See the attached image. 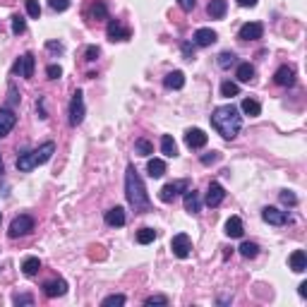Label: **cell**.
Here are the masks:
<instances>
[{
	"label": "cell",
	"instance_id": "5bb4252c",
	"mask_svg": "<svg viewBox=\"0 0 307 307\" xmlns=\"http://www.w3.org/2000/svg\"><path fill=\"white\" fill-rule=\"evenodd\" d=\"M14 125H17V115L12 108H0V137H7Z\"/></svg>",
	"mask_w": 307,
	"mask_h": 307
},
{
	"label": "cell",
	"instance_id": "b9f144b4",
	"mask_svg": "<svg viewBox=\"0 0 307 307\" xmlns=\"http://www.w3.org/2000/svg\"><path fill=\"white\" fill-rule=\"evenodd\" d=\"M12 303H14V305H34V295H27V293L14 295Z\"/></svg>",
	"mask_w": 307,
	"mask_h": 307
},
{
	"label": "cell",
	"instance_id": "6da1fadb",
	"mask_svg": "<svg viewBox=\"0 0 307 307\" xmlns=\"http://www.w3.org/2000/svg\"><path fill=\"white\" fill-rule=\"evenodd\" d=\"M125 197L137 214H147L151 209V200H149V192L144 187V180L137 173L134 166H127V171H125Z\"/></svg>",
	"mask_w": 307,
	"mask_h": 307
},
{
	"label": "cell",
	"instance_id": "ffe728a7",
	"mask_svg": "<svg viewBox=\"0 0 307 307\" xmlns=\"http://www.w3.org/2000/svg\"><path fill=\"white\" fill-rule=\"evenodd\" d=\"M206 12H209L211 19H223L228 12V0H209Z\"/></svg>",
	"mask_w": 307,
	"mask_h": 307
},
{
	"label": "cell",
	"instance_id": "1f68e13d",
	"mask_svg": "<svg viewBox=\"0 0 307 307\" xmlns=\"http://www.w3.org/2000/svg\"><path fill=\"white\" fill-rule=\"evenodd\" d=\"M238 94H240V87H238L235 82H223V84H221V96L233 99V96H238Z\"/></svg>",
	"mask_w": 307,
	"mask_h": 307
},
{
	"label": "cell",
	"instance_id": "d6986e66",
	"mask_svg": "<svg viewBox=\"0 0 307 307\" xmlns=\"http://www.w3.org/2000/svg\"><path fill=\"white\" fill-rule=\"evenodd\" d=\"M103 218H106L108 226H113V228L125 226V221H127V218H125V209H122V206H113V209H108Z\"/></svg>",
	"mask_w": 307,
	"mask_h": 307
},
{
	"label": "cell",
	"instance_id": "9c48e42d",
	"mask_svg": "<svg viewBox=\"0 0 307 307\" xmlns=\"http://www.w3.org/2000/svg\"><path fill=\"white\" fill-rule=\"evenodd\" d=\"M34 67H36V58H34V53H24L17 63H14L12 72L14 75H19V77H24V80H31V77H34Z\"/></svg>",
	"mask_w": 307,
	"mask_h": 307
},
{
	"label": "cell",
	"instance_id": "8992f818",
	"mask_svg": "<svg viewBox=\"0 0 307 307\" xmlns=\"http://www.w3.org/2000/svg\"><path fill=\"white\" fill-rule=\"evenodd\" d=\"M34 230V218L27 214H22V216H17L12 223H10V230H7V235L10 238H22V235H29Z\"/></svg>",
	"mask_w": 307,
	"mask_h": 307
},
{
	"label": "cell",
	"instance_id": "f6af8a7d",
	"mask_svg": "<svg viewBox=\"0 0 307 307\" xmlns=\"http://www.w3.org/2000/svg\"><path fill=\"white\" fill-rule=\"evenodd\" d=\"M218 159H221V154H218V151H211V154H204V156H202V163H204V166H211V163H216Z\"/></svg>",
	"mask_w": 307,
	"mask_h": 307
},
{
	"label": "cell",
	"instance_id": "8fae6325",
	"mask_svg": "<svg viewBox=\"0 0 307 307\" xmlns=\"http://www.w3.org/2000/svg\"><path fill=\"white\" fill-rule=\"evenodd\" d=\"M206 142H209V137H206V132H204V130H200V127H190V130L185 132V144L190 149L206 147Z\"/></svg>",
	"mask_w": 307,
	"mask_h": 307
},
{
	"label": "cell",
	"instance_id": "f907efd6",
	"mask_svg": "<svg viewBox=\"0 0 307 307\" xmlns=\"http://www.w3.org/2000/svg\"><path fill=\"white\" fill-rule=\"evenodd\" d=\"M0 175H2V159H0Z\"/></svg>",
	"mask_w": 307,
	"mask_h": 307
},
{
	"label": "cell",
	"instance_id": "e575fe53",
	"mask_svg": "<svg viewBox=\"0 0 307 307\" xmlns=\"http://www.w3.org/2000/svg\"><path fill=\"white\" fill-rule=\"evenodd\" d=\"M235 63H238V58H235V53H230V51L218 55V67H223V70H228V67L235 65Z\"/></svg>",
	"mask_w": 307,
	"mask_h": 307
},
{
	"label": "cell",
	"instance_id": "7a4b0ae2",
	"mask_svg": "<svg viewBox=\"0 0 307 307\" xmlns=\"http://www.w3.org/2000/svg\"><path fill=\"white\" fill-rule=\"evenodd\" d=\"M211 125H214V130L221 134L223 139H235L242 130V115L233 103L218 106V108H214V113H211Z\"/></svg>",
	"mask_w": 307,
	"mask_h": 307
},
{
	"label": "cell",
	"instance_id": "d4e9b609",
	"mask_svg": "<svg viewBox=\"0 0 307 307\" xmlns=\"http://www.w3.org/2000/svg\"><path fill=\"white\" fill-rule=\"evenodd\" d=\"M39 271H41L39 257H27V259L22 262V274H24V276H36Z\"/></svg>",
	"mask_w": 307,
	"mask_h": 307
},
{
	"label": "cell",
	"instance_id": "3957f363",
	"mask_svg": "<svg viewBox=\"0 0 307 307\" xmlns=\"http://www.w3.org/2000/svg\"><path fill=\"white\" fill-rule=\"evenodd\" d=\"M53 154H55L53 142H46V144H41L39 149L27 151V154H19V159H17V171H19V173H29V171H34L36 166H43L46 161H51Z\"/></svg>",
	"mask_w": 307,
	"mask_h": 307
},
{
	"label": "cell",
	"instance_id": "5b68a950",
	"mask_svg": "<svg viewBox=\"0 0 307 307\" xmlns=\"http://www.w3.org/2000/svg\"><path fill=\"white\" fill-rule=\"evenodd\" d=\"M84 115H87V108H84V94L75 92L72 94V101H70V125H72V127L82 125Z\"/></svg>",
	"mask_w": 307,
	"mask_h": 307
},
{
	"label": "cell",
	"instance_id": "7bdbcfd3",
	"mask_svg": "<svg viewBox=\"0 0 307 307\" xmlns=\"http://www.w3.org/2000/svg\"><path fill=\"white\" fill-rule=\"evenodd\" d=\"M144 305H168V298L166 295H151L144 300Z\"/></svg>",
	"mask_w": 307,
	"mask_h": 307
},
{
	"label": "cell",
	"instance_id": "c3c4849f",
	"mask_svg": "<svg viewBox=\"0 0 307 307\" xmlns=\"http://www.w3.org/2000/svg\"><path fill=\"white\" fill-rule=\"evenodd\" d=\"M238 5H240V7H254L257 0H238Z\"/></svg>",
	"mask_w": 307,
	"mask_h": 307
},
{
	"label": "cell",
	"instance_id": "ab89813d",
	"mask_svg": "<svg viewBox=\"0 0 307 307\" xmlns=\"http://www.w3.org/2000/svg\"><path fill=\"white\" fill-rule=\"evenodd\" d=\"M48 5H51V10H55V12H65L67 7H70V0H48Z\"/></svg>",
	"mask_w": 307,
	"mask_h": 307
},
{
	"label": "cell",
	"instance_id": "f546056e",
	"mask_svg": "<svg viewBox=\"0 0 307 307\" xmlns=\"http://www.w3.org/2000/svg\"><path fill=\"white\" fill-rule=\"evenodd\" d=\"M238 250H240V254L245 259H254V257L259 254V245H257V242H242Z\"/></svg>",
	"mask_w": 307,
	"mask_h": 307
},
{
	"label": "cell",
	"instance_id": "e0dca14e",
	"mask_svg": "<svg viewBox=\"0 0 307 307\" xmlns=\"http://www.w3.org/2000/svg\"><path fill=\"white\" fill-rule=\"evenodd\" d=\"M183 195H185V197H183V202H185V211H190V214H200V209H202L200 192H195V190L190 187V190H185Z\"/></svg>",
	"mask_w": 307,
	"mask_h": 307
},
{
	"label": "cell",
	"instance_id": "52a82bcc",
	"mask_svg": "<svg viewBox=\"0 0 307 307\" xmlns=\"http://www.w3.org/2000/svg\"><path fill=\"white\" fill-rule=\"evenodd\" d=\"M262 218L267 221L269 226H288V223L293 221L288 211H281L276 206H264V209H262Z\"/></svg>",
	"mask_w": 307,
	"mask_h": 307
},
{
	"label": "cell",
	"instance_id": "816d5d0a",
	"mask_svg": "<svg viewBox=\"0 0 307 307\" xmlns=\"http://www.w3.org/2000/svg\"><path fill=\"white\" fill-rule=\"evenodd\" d=\"M0 218H2V216H0Z\"/></svg>",
	"mask_w": 307,
	"mask_h": 307
},
{
	"label": "cell",
	"instance_id": "484cf974",
	"mask_svg": "<svg viewBox=\"0 0 307 307\" xmlns=\"http://www.w3.org/2000/svg\"><path fill=\"white\" fill-rule=\"evenodd\" d=\"M147 171H149L151 178H163V175H166V163H163L161 159H149Z\"/></svg>",
	"mask_w": 307,
	"mask_h": 307
},
{
	"label": "cell",
	"instance_id": "8d00e7d4",
	"mask_svg": "<svg viewBox=\"0 0 307 307\" xmlns=\"http://www.w3.org/2000/svg\"><path fill=\"white\" fill-rule=\"evenodd\" d=\"M103 307H113V305H125V295H108V298H103V303H101Z\"/></svg>",
	"mask_w": 307,
	"mask_h": 307
},
{
	"label": "cell",
	"instance_id": "f35d334b",
	"mask_svg": "<svg viewBox=\"0 0 307 307\" xmlns=\"http://www.w3.org/2000/svg\"><path fill=\"white\" fill-rule=\"evenodd\" d=\"M279 197H281V202H283V204H288V206H295V204H298V197H295L291 190H283Z\"/></svg>",
	"mask_w": 307,
	"mask_h": 307
},
{
	"label": "cell",
	"instance_id": "681fc988",
	"mask_svg": "<svg viewBox=\"0 0 307 307\" xmlns=\"http://www.w3.org/2000/svg\"><path fill=\"white\" fill-rule=\"evenodd\" d=\"M298 293H300V298H307V281H305V283H300Z\"/></svg>",
	"mask_w": 307,
	"mask_h": 307
},
{
	"label": "cell",
	"instance_id": "836d02e7",
	"mask_svg": "<svg viewBox=\"0 0 307 307\" xmlns=\"http://www.w3.org/2000/svg\"><path fill=\"white\" fill-rule=\"evenodd\" d=\"M27 31V22H24V17L22 14H14L12 17V34L14 36H19V34H24Z\"/></svg>",
	"mask_w": 307,
	"mask_h": 307
},
{
	"label": "cell",
	"instance_id": "cb8c5ba5",
	"mask_svg": "<svg viewBox=\"0 0 307 307\" xmlns=\"http://www.w3.org/2000/svg\"><path fill=\"white\" fill-rule=\"evenodd\" d=\"M161 154L168 156V159H175V156H178V144H175V139L171 134H163V137H161Z\"/></svg>",
	"mask_w": 307,
	"mask_h": 307
},
{
	"label": "cell",
	"instance_id": "d6a6232c",
	"mask_svg": "<svg viewBox=\"0 0 307 307\" xmlns=\"http://www.w3.org/2000/svg\"><path fill=\"white\" fill-rule=\"evenodd\" d=\"M92 17L94 19H108V7H106V2H94V7H92Z\"/></svg>",
	"mask_w": 307,
	"mask_h": 307
},
{
	"label": "cell",
	"instance_id": "277c9868",
	"mask_svg": "<svg viewBox=\"0 0 307 307\" xmlns=\"http://www.w3.org/2000/svg\"><path fill=\"white\" fill-rule=\"evenodd\" d=\"M185 190H190V180H185V178H183V180H173V183L161 187L159 200L163 202V204H171V202H173L180 192H185Z\"/></svg>",
	"mask_w": 307,
	"mask_h": 307
},
{
	"label": "cell",
	"instance_id": "603a6c76",
	"mask_svg": "<svg viewBox=\"0 0 307 307\" xmlns=\"http://www.w3.org/2000/svg\"><path fill=\"white\" fill-rule=\"evenodd\" d=\"M242 233H245V228H242L240 216H230L226 221V235L228 238H242Z\"/></svg>",
	"mask_w": 307,
	"mask_h": 307
},
{
	"label": "cell",
	"instance_id": "f1b7e54d",
	"mask_svg": "<svg viewBox=\"0 0 307 307\" xmlns=\"http://www.w3.org/2000/svg\"><path fill=\"white\" fill-rule=\"evenodd\" d=\"M134 154L137 156H149V154H154V144L144 139V137H139L137 142H134Z\"/></svg>",
	"mask_w": 307,
	"mask_h": 307
},
{
	"label": "cell",
	"instance_id": "44dd1931",
	"mask_svg": "<svg viewBox=\"0 0 307 307\" xmlns=\"http://www.w3.org/2000/svg\"><path fill=\"white\" fill-rule=\"evenodd\" d=\"M163 87H166V89H183V87H185V75H183L180 70L168 72V75L163 77Z\"/></svg>",
	"mask_w": 307,
	"mask_h": 307
},
{
	"label": "cell",
	"instance_id": "60d3db41",
	"mask_svg": "<svg viewBox=\"0 0 307 307\" xmlns=\"http://www.w3.org/2000/svg\"><path fill=\"white\" fill-rule=\"evenodd\" d=\"M46 75H48V80H60V77H63V67L60 65H48L46 67Z\"/></svg>",
	"mask_w": 307,
	"mask_h": 307
},
{
	"label": "cell",
	"instance_id": "7c38bea8",
	"mask_svg": "<svg viewBox=\"0 0 307 307\" xmlns=\"http://www.w3.org/2000/svg\"><path fill=\"white\" fill-rule=\"evenodd\" d=\"M106 36L110 41H127L130 39V29L122 27L120 19H110L108 27H106Z\"/></svg>",
	"mask_w": 307,
	"mask_h": 307
},
{
	"label": "cell",
	"instance_id": "4fadbf2b",
	"mask_svg": "<svg viewBox=\"0 0 307 307\" xmlns=\"http://www.w3.org/2000/svg\"><path fill=\"white\" fill-rule=\"evenodd\" d=\"M216 39H218V34H216L214 29L202 27V29H197V31H195V36H192V43H195V46H200V48H206V46L216 43Z\"/></svg>",
	"mask_w": 307,
	"mask_h": 307
},
{
	"label": "cell",
	"instance_id": "30bf717a",
	"mask_svg": "<svg viewBox=\"0 0 307 307\" xmlns=\"http://www.w3.org/2000/svg\"><path fill=\"white\" fill-rule=\"evenodd\" d=\"M262 36H264V24L262 22H247L238 31V39L240 41H257V39H262Z\"/></svg>",
	"mask_w": 307,
	"mask_h": 307
},
{
	"label": "cell",
	"instance_id": "bcb514c9",
	"mask_svg": "<svg viewBox=\"0 0 307 307\" xmlns=\"http://www.w3.org/2000/svg\"><path fill=\"white\" fill-rule=\"evenodd\" d=\"M178 5H180L185 12H192V10H195V5H197V0H178Z\"/></svg>",
	"mask_w": 307,
	"mask_h": 307
},
{
	"label": "cell",
	"instance_id": "ba28073f",
	"mask_svg": "<svg viewBox=\"0 0 307 307\" xmlns=\"http://www.w3.org/2000/svg\"><path fill=\"white\" fill-rule=\"evenodd\" d=\"M171 250L178 259H187L190 252H192V240H190V235L187 233H178L173 235V240H171Z\"/></svg>",
	"mask_w": 307,
	"mask_h": 307
},
{
	"label": "cell",
	"instance_id": "4316f807",
	"mask_svg": "<svg viewBox=\"0 0 307 307\" xmlns=\"http://www.w3.org/2000/svg\"><path fill=\"white\" fill-rule=\"evenodd\" d=\"M240 108H242V113H245V115H250V118H257V115L262 113V106H259L254 99H242Z\"/></svg>",
	"mask_w": 307,
	"mask_h": 307
},
{
	"label": "cell",
	"instance_id": "7dc6e473",
	"mask_svg": "<svg viewBox=\"0 0 307 307\" xmlns=\"http://www.w3.org/2000/svg\"><path fill=\"white\" fill-rule=\"evenodd\" d=\"M46 48H48V51H58V53H60V51H63V43H55V41H48V43H46Z\"/></svg>",
	"mask_w": 307,
	"mask_h": 307
},
{
	"label": "cell",
	"instance_id": "d590c367",
	"mask_svg": "<svg viewBox=\"0 0 307 307\" xmlns=\"http://www.w3.org/2000/svg\"><path fill=\"white\" fill-rule=\"evenodd\" d=\"M24 5H27V14L31 19H39L41 17V5L39 0H24Z\"/></svg>",
	"mask_w": 307,
	"mask_h": 307
},
{
	"label": "cell",
	"instance_id": "ac0fdd59",
	"mask_svg": "<svg viewBox=\"0 0 307 307\" xmlns=\"http://www.w3.org/2000/svg\"><path fill=\"white\" fill-rule=\"evenodd\" d=\"M43 293L48 295V298H60V295L67 293V283L63 279L46 281V283H43Z\"/></svg>",
	"mask_w": 307,
	"mask_h": 307
},
{
	"label": "cell",
	"instance_id": "7402d4cb",
	"mask_svg": "<svg viewBox=\"0 0 307 307\" xmlns=\"http://www.w3.org/2000/svg\"><path fill=\"white\" fill-rule=\"evenodd\" d=\"M288 264H291V269H293L295 274H303L307 269V254L303 252V250H295V252L288 257Z\"/></svg>",
	"mask_w": 307,
	"mask_h": 307
},
{
	"label": "cell",
	"instance_id": "2e32d148",
	"mask_svg": "<svg viewBox=\"0 0 307 307\" xmlns=\"http://www.w3.org/2000/svg\"><path fill=\"white\" fill-rule=\"evenodd\" d=\"M274 82L279 84V87H293L295 84V70L291 65H281L276 70V75H274Z\"/></svg>",
	"mask_w": 307,
	"mask_h": 307
},
{
	"label": "cell",
	"instance_id": "ee69618b",
	"mask_svg": "<svg viewBox=\"0 0 307 307\" xmlns=\"http://www.w3.org/2000/svg\"><path fill=\"white\" fill-rule=\"evenodd\" d=\"M101 55V51H99V46H87V51H84V58L89 60V63H94L96 58Z\"/></svg>",
	"mask_w": 307,
	"mask_h": 307
},
{
	"label": "cell",
	"instance_id": "9a60e30c",
	"mask_svg": "<svg viewBox=\"0 0 307 307\" xmlns=\"http://www.w3.org/2000/svg\"><path fill=\"white\" fill-rule=\"evenodd\" d=\"M226 200V190H223V185L221 183H209V187H206V204L209 206H218L221 202Z\"/></svg>",
	"mask_w": 307,
	"mask_h": 307
},
{
	"label": "cell",
	"instance_id": "83f0119b",
	"mask_svg": "<svg viewBox=\"0 0 307 307\" xmlns=\"http://www.w3.org/2000/svg\"><path fill=\"white\" fill-rule=\"evenodd\" d=\"M235 77H238V82H252L254 67L250 65V63H240V65H238V70H235Z\"/></svg>",
	"mask_w": 307,
	"mask_h": 307
},
{
	"label": "cell",
	"instance_id": "4dcf8cb0",
	"mask_svg": "<svg viewBox=\"0 0 307 307\" xmlns=\"http://www.w3.org/2000/svg\"><path fill=\"white\" fill-rule=\"evenodd\" d=\"M156 240V230L154 228H142V230H137V242L139 245H149V242Z\"/></svg>",
	"mask_w": 307,
	"mask_h": 307
},
{
	"label": "cell",
	"instance_id": "74e56055",
	"mask_svg": "<svg viewBox=\"0 0 307 307\" xmlns=\"http://www.w3.org/2000/svg\"><path fill=\"white\" fill-rule=\"evenodd\" d=\"M180 51H183V55H185V60H192V58H195V43L183 41V43H180Z\"/></svg>",
	"mask_w": 307,
	"mask_h": 307
}]
</instances>
